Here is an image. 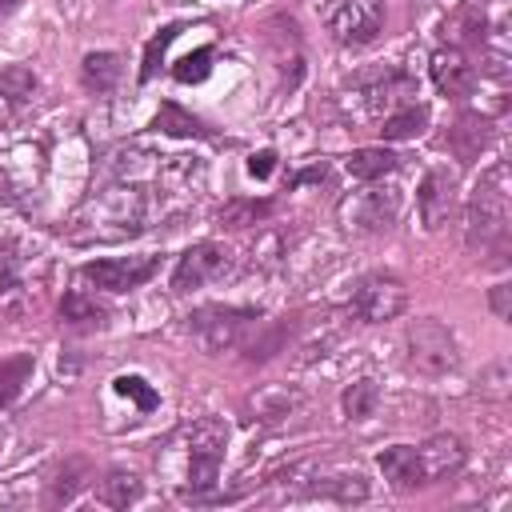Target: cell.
<instances>
[{
    "label": "cell",
    "mask_w": 512,
    "mask_h": 512,
    "mask_svg": "<svg viewBox=\"0 0 512 512\" xmlns=\"http://www.w3.org/2000/svg\"><path fill=\"white\" fill-rule=\"evenodd\" d=\"M264 216H272V200H248V196H236V200H228V204L216 212V224L228 228V232H236V228H252V224H260Z\"/></svg>",
    "instance_id": "cell-22"
},
{
    "label": "cell",
    "mask_w": 512,
    "mask_h": 512,
    "mask_svg": "<svg viewBox=\"0 0 512 512\" xmlns=\"http://www.w3.org/2000/svg\"><path fill=\"white\" fill-rule=\"evenodd\" d=\"M508 364L504 360H496V364H488L484 372H480V396H488V400H504L508 396Z\"/></svg>",
    "instance_id": "cell-32"
},
{
    "label": "cell",
    "mask_w": 512,
    "mask_h": 512,
    "mask_svg": "<svg viewBox=\"0 0 512 512\" xmlns=\"http://www.w3.org/2000/svg\"><path fill=\"white\" fill-rule=\"evenodd\" d=\"M460 360V348H456V336L448 324H440L436 316H424L408 328V364L424 376H444L452 372Z\"/></svg>",
    "instance_id": "cell-5"
},
{
    "label": "cell",
    "mask_w": 512,
    "mask_h": 512,
    "mask_svg": "<svg viewBox=\"0 0 512 512\" xmlns=\"http://www.w3.org/2000/svg\"><path fill=\"white\" fill-rule=\"evenodd\" d=\"M272 168H276V152H268V148H264V152H256V156L248 160V172H252L256 180H264Z\"/></svg>",
    "instance_id": "cell-35"
},
{
    "label": "cell",
    "mask_w": 512,
    "mask_h": 512,
    "mask_svg": "<svg viewBox=\"0 0 512 512\" xmlns=\"http://www.w3.org/2000/svg\"><path fill=\"white\" fill-rule=\"evenodd\" d=\"M32 368H36L32 352H16V356L0 360V412H4V408H8L16 396H20V388L28 384Z\"/></svg>",
    "instance_id": "cell-24"
},
{
    "label": "cell",
    "mask_w": 512,
    "mask_h": 512,
    "mask_svg": "<svg viewBox=\"0 0 512 512\" xmlns=\"http://www.w3.org/2000/svg\"><path fill=\"white\" fill-rule=\"evenodd\" d=\"M0 4H12V0H0Z\"/></svg>",
    "instance_id": "cell-36"
},
{
    "label": "cell",
    "mask_w": 512,
    "mask_h": 512,
    "mask_svg": "<svg viewBox=\"0 0 512 512\" xmlns=\"http://www.w3.org/2000/svg\"><path fill=\"white\" fill-rule=\"evenodd\" d=\"M284 332H288L284 324H268V332H264L260 340H248V344H244L248 360H268V356H272V352L284 344Z\"/></svg>",
    "instance_id": "cell-33"
},
{
    "label": "cell",
    "mask_w": 512,
    "mask_h": 512,
    "mask_svg": "<svg viewBox=\"0 0 512 512\" xmlns=\"http://www.w3.org/2000/svg\"><path fill=\"white\" fill-rule=\"evenodd\" d=\"M88 480H92L88 460H64V464L56 468V476L48 480V504H52V508H56V504H72Z\"/></svg>",
    "instance_id": "cell-20"
},
{
    "label": "cell",
    "mask_w": 512,
    "mask_h": 512,
    "mask_svg": "<svg viewBox=\"0 0 512 512\" xmlns=\"http://www.w3.org/2000/svg\"><path fill=\"white\" fill-rule=\"evenodd\" d=\"M96 496H100V504H108V508H128V504L140 496V480H136L132 472H124V468H112V472L96 484Z\"/></svg>",
    "instance_id": "cell-25"
},
{
    "label": "cell",
    "mask_w": 512,
    "mask_h": 512,
    "mask_svg": "<svg viewBox=\"0 0 512 512\" xmlns=\"http://www.w3.org/2000/svg\"><path fill=\"white\" fill-rule=\"evenodd\" d=\"M460 44H480L484 40V32H488V20H484V12L476 8V4H464V8H456L452 16H448V24H444Z\"/></svg>",
    "instance_id": "cell-26"
},
{
    "label": "cell",
    "mask_w": 512,
    "mask_h": 512,
    "mask_svg": "<svg viewBox=\"0 0 512 512\" xmlns=\"http://www.w3.org/2000/svg\"><path fill=\"white\" fill-rule=\"evenodd\" d=\"M176 36H180V28H176V24L160 28V36H152V44H148V52H144V68H140V80H152V76H156L160 60H164V52H168V44H172Z\"/></svg>",
    "instance_id": "cell-30"
},
{
    "label": "cell",
    "mask_w": 512,
    "mask_h": 512,
    "mask_svg": "<svg viewBox=\"0 0 512 512\" xmlns=\"http://www.w3.org/2000/svg\"><path fill=\"white\" fill-rule=\"evenodd\" d=\"M208 72H212V48H196L184 60H176V68H172V76L180 84H200Z\"/></svg>",
    "instance_id": "cell-29"
},
{
    "label": "cell",
    "mask_w": 512,
    "mask_h": 512,
    "mask_svg": "<svg viewBox=\"0 0 512 512\" xmlns=\"http://www.w3.org/2000/svg\"><path fill=\"white\" fill-rule=\"evenodd\" d=\"M224 444H228V424L216 416L192 420L184 428V448H188V484L180 488L184 500L204 504L216 500V480H220V460H224Z\"/></svg>",
    "instance_id": "cell-2"
},
{
    "label": "cell",
    "mask_w": 512,
    "mask_h": 512,
    "mask_svg": "<svg viewBox=\"0 0 512 512\" xmlns=\"http://www.w3.org/2000/svg\"><path fill=\"white\" fill-rule=\"evenodd\" d=\"M104 316H108V308L96 304V296H88L84 288H72V292H64V300H60V320H64L68 328H100Z\"/></svg>",
    "instance_id": "cell-19"
},
{
    "label": "cell",
    "mask_w": 512,
    "mask_h": 512,
    "mask_svg": "<svg viewBox=\"0 0 512 512\" xmlns=\"http://www.w3.org/2000/svg\"><path fill=\"white\" fill-rule=\"evenodd\" d=\"M32 92H36V76H32L24 64H8V68L0 72V96H8V100H16V104H24Z\"/></svg>",
    "instance_id": "cell-28"
},
{
    "label": "cell",
    "mask_w": 512,
    "mask_h": 512,
    "mask_svg": "<svg viewBox=\"0 0 512 512\" xmlns=\"http://www.w3.org/2000/svg\"><path fill=\"white\" fill-rule=\"evenodd\" d=\"M124 76V60L116 52H88L80 64V80L88 92H112Z\"/></svg>",
    "instance_id": "cell-17"
},
{
    "label": "cell",
    "mask_w": 512,
    "mask_h": 512,
    "mask_svg": "<svg viewBox=\"0 0 512 512\" xmlns=\"http://www.w3.org/2000/svg\"><path fill=\"white\" fill-rule=\"evenodd\" d=\"M156 268H160V256H104V260H88L80 276L100 292H132L148 284Z\"/></svg>",
    "instance_id": "cell-7"
},
{
    "label": "cell",
    "mask_w": 512,
    "mask_h": 512,
    "mask_svg": "<svg viewBox=\"0 0 512 512\" xmlns=\"http://www.w3.org/2000/svg\"><path fill=\"white\" fill-rule=\"evenodd\" d=\"M304 408V392L296 384H264L248 396V412L260 424H280Z\"/></svg>",
    "instance_id": "cell-13"
},
{
    "label": "cell",
    "mask_w": 512,
    "mask_h": 512,
    "mask_svg": "<svg viewBox=\"0 0 512 512\" xmlns=\"http://www.w3.org/2000/svg\"><path fill=\"white\" fill-rule=\"evenodd\" d=\"M376 464H380L384 480H388L396 492H416V488L428 484V480H424V468H420V452H416L412 444H392V448H384V452L376 456Z\"/></svg>",
    "instance_id": "cell-15"
},
{
    "label": "cell",
    "mask_w": 512,
    "mask_h": 512,
    "mask_svg": "<svg viewBox=\"0 0 512 512\" xmlns=\"http://www.w3.org/2000/svg\"><path fill=\"white\" fill-rule=\"evenodd\" d=\"M344 168H348V176H356V180H384V176H392L396 168H400V156L396 152H388V148H356L348 160H344Z\"/></svg>",
    "instance_id": "cell-18"
},
{
    "label": "cell",
    "mask_w": 512,
    "mask_h": 512,
    "mask_svg": "<svg viewBox=\"0 0 512 512\" xmlns=\"http://www.w3.org/2000/svg\"><path fill=\"white\" fill-rule=\"evenodd\" d=\"M408 308V288L400 276L392 272H368L352 284V296H348V312L364 324H388L396 320L400 312Z\"/></svg>",
    "instance_id": "cell-4"
},
{
    "label": "cell",
    "mask_w": 512,
    "mask_h": 512,
    "mask_svg": "<svg viewBox=\"0 0 512 512\" xmlns=\"http://www.w3.org/2000/svg\"><path fill=\"white\" fill-rule=\"evenodd\" d=\"M416 208H420V220L428 232L444 228L456 212V180L444 172V168H432L424 180H420V192H416Z\"/></svg>",
    "instance_id": "cell-12"
},
{
    "label": "cell",
    "mask_w": 512,
    "mask_h": 512,
    "mask_svg": "<svg viewBox=\"0 0 512 512\" xmlns=\"http://www.w3.org/2000/svg\"><path fill=\"white\" fill-rule=\"evenodd\" d=\"M488 304H492V312H496L500 320H512V284H508V280L492 284V288H488Z\"/></svg>",
    "instance_id": "cell-34"
},
{
    "label": "cell",
    "mask_w": 512,
    "mask_h": 512,
    "mask_svg": "<svg viewBox=\"0 0 512 512\" xmlns=\"http://www.w3.org/2000/svg\"><path fill=\"white\" fill-rule=\"evenodd\" d=\"M152 128H160V132H168V136H208V128H204L192 112H184L180 104H160Z\"/></svg>",
    "instance_id": "cell-27"
},
{
    "label": "cell",
    "mask_w": 512,
    "mask_h": 512,
    "mask_svg": "<svg viewBox=\"0 0 512 512\" xmlns=\"http://www.w3.org/2000/svg\"><path fill=\"white\" fill-rule=\"evenodd\" d=\"M508 164L496 160L480 184L472 188V200H468V216H464V240L468 248H480L488 252L496 264H508Z\"/></svg>",
    "instance_id": "cell-1"
},
{
    "label": "cell",
    "mask_w": 512,
    "mask_h": 512,
    "mask_svg": "<svg viewBox=\"0 0 512 512\" xmlns=\"http://www.w3.org/2000/svg\"><path fill=\"white\" fill-rule=\"evenodd\" d=\"M492 144V120L480 116V112H460L452 132H448V148L460 164H476L480 152Z\"/></svg>",
    "instance_id": "cell-14"
},
{
    "label": "cell",
    "mask_w": 512,
    "mask_h": 512,
    "mask_svg": "<svg viewBox=\"0 0 512 512\" xmlns=\"http://www.w3.org/2000/svg\"><path fill=\"white\" fill-rule=\"evenodd\" d=\"M340 408H344L348 420H368V416H376V408H380V384H376L372 376L352 380V384L344 388V396H340Z\"/></svg>",
    "instance_id": "cell-23"
},
{
    "label": "cell",
    "mask_w": 512,
    "mask_h": 512,
    "mask_svg": "<svg viewBox=\"0 0 512 512\" xmlns=\"http://www.w3.org/2000/svg\"><path fill=\"white\" fill-rule=\"evenodd\" d=\"M228 268H232V252H228L224 244H196V248H188V252L176 260V272H172V292H192V288H204V284L220 280Z\"/></svg>",
    "instance_id": "cell-9"
},
{
    "label": "cell",
    "mask_w": 512,
    "mask_h": 512,
    "mask_svg": "<svg viewBox=\"0 0 512 512\" xmlns=\"http://www.w3.org/2000/svg\"><path fill=\"white\" fill-rule=\"evenodd\" d=\"M340 216H344V224L356 228V232H384V228H392L396 216H400V192L372 180L364 192H356L352 200L340 204Z\"/></svg>",
    "instance_id": "cell-8"
},
{
    "label": "cell",
    "mask_w": 512,
    "mask_h": 512,
    "mask_svg": "<svg viewBox=\"0 0 512 512\" xmlns=\"http://www.w3.org/2000/svg\"><path fill=\"white\" fill-rule=\"evenodd\" d=\"M112 384H116V392H120V396H132V400L140 404V412H152V408L160 404V396L148 388V380H144V376H116Z\"/></svg>",
    "instance_id": "cell-31"
},
{
    "label": "cell",
    "mask_w": 512,
    "mask_h": 512,
    "mask_svg": "<svg viewBox=\"0 0 512 512\" xmlns=\"http://www.w3.org/2000/svg\"><path fill=\"white\" fill-rule=\"evenodd\" d=\"M424 128H428V108L424 104H404V108H396V112L384 116L380 136L384 140H416Z\"/></svg>",
    "instance_id": "cell-21"
},
{
    "label": "cell",
    "mask_w": 512,
    "mask_h": 512,
    "mask_svg": "<svg viewBox=\"0 0 512 512\" xmlns=\"http://www.w3.org/2000/svg\"><path fill=\"white\" fill-rule=\"evenodd\" d=\"M308 484H304V492L308 496H328V500H336V504H352V500H364L368 496V480L352 468V472H332V468H312L308 464Z\"/></svg>",
    "instance_id": "cell-16"
},
{
    "label": "cell",
    "mask_w": 512,
    "mask_h": 512,
    "mask_svg": "<svg viewBox=\"0 0 512 512\" xmlns=\"http://www.w3.org/2000/svg\"><path fill=\"white\" fill-rule=\"evenodd\" d=\"M324 24L336 44H372L384 28V0H336Z\"/></svg>",
    "instance_id": "cell-6"
},
{
    "label": "cell",
    "mask_w": 512,
    "mask_h": 512,
    "mask_svg": "<svg viewBox=\"0 0 512 512\" xmlns=\"http://www.w3.org/2000/svg\"><path fill=\"white\" fill-rule=\"evenodd\" d=\"M260 320V312L252 308H232V304H204L188 316V332L196 336V344L204 352H232L244 344V332Z\"/></svg>",
    "instance_id": "cell-3"
},
{
    "label": "cell",
    "mask_w": 512,
    "mask_h": 512,
    "mask_svg": "<svg viewBox=\"0 0 512 512\" xmlns=\"http://www.w3.org/2000/svg\"><path fill=\"white\" fill-rule=\"evenodd\" d=\"M428 72L444 96H472V88H476V64L468 60V52L460 44L436 48L428 60Z\"/></svg>",
    "instance_id": "cell-10"
},
{
    "label": "cell",
    "mask_w": 512,
    "mask_h": 512,
    "mask_svg": "<svg viewBox=\"0 0 512 512\" xmlns=\"http://www.w3.org/2000/svg\"><path fill=\"white\" fill-rule=\"evenodd\" d=\"M416 452H420V468H424V480H428V484L448 480V476H456V472L468 464V444H464V436H456V432H436V436H428Z\"/></svg>",
    "instance_id": "cell-11"
}]
</instances>
